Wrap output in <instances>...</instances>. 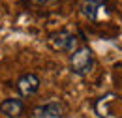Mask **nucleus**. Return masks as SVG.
I'll return each mask as SVG.
<instances>
[{
  "label": "nucleus",
  "mask_w": 122,
  "mask_h": 118,
  "mask_svg": "<svg viewBox=\"0 0 122 118\" xmlns=\"http://www.w3.org/2000/svg\"><path fill=\"white\" fill-rule=\"evenodd\" d=\"M34 2H38V4H47V2H51V0H34Z\"/></svg>",
  "instance_id": "6e6552de"
},
{
  "label": "nucleus",
  "mask_w": 122,
  "mask_h": 118,
  "mask_svg": "<svg viewBox=\"0 0 122 118\" xmlns=\"http://www.w3.org/2000/svg\"><path fill=\"white\" fill-rule=\"evenodd\" d=\"M0 111H2V114H6L10 118H17V116L23 114L25 103L21 99H17V98H8V99H4L0 103Z\"/></svg>",
  "instance_id": "0eeeda50"
},
{
  "label": "nucleus",
  "mask_w": 122,
  "mask_h": 118,
  "mask_svg": "<svg viewBox=\"0 0 122 118\" xmlns=\"http://www.w3.org/2000/svg\"><path fill=\"white\" fill-rule=\"evenodd\" d=\"M94 111L100 118H122V98L117 94H105L94 101Z\"/></svg>",
  "instance_id": "f257e3e1"
},
{
  "label": "nucleus",
  "mask_w": 122,
  "mask_h": 118,
  "mask_svg": "<svg viewBox=\"0 0 122 118\" xmlns=\"http://www.w3.org/2000/svg\"><path fill=\"white\" fill-rule=\"evenodd\" d=\"M79 10H81V15H83L85 19L98 21L102 10H105V6H103V2H100V0H83L81 6H79Z\"/></svg>",
  "instance_id": "423d86ee"
},
{
  "label": "nucleus",
  "mask_w": 122,
  "mask_h": 118,
  "mask_svg": "<svg viewBox=\"0 0 122 118\" xmlns=\"http://www.w3.org/2000/svg\"><path fill=\"white\" fill-rule=\"evenodd\" d=\"M40 77L36 73H25L17 81V90L21 92V96H32L40 90Z\"/></svg>",
  "instance_id": "39448f33"
},
{
  "label": "nucleus",
  "mask_w": 122,
  "mask_h": 118,
  "mask_svg": "<svg viewBox=\"0 0 122 118\" xmlns=\"http://www.w3.org/2000/svg\"><path fill=\"white\" fill-rule=\"evenodd\" d=\"M66 113H68V107H66L64 101L51 99V101H45V103L34 107L32 116L34 118H64Z\"/></svg>",
  "instance_id": "20e7f679"
},
{
  "label": "nucleus",
  "mask_w": 122,
  "mask_h": 118,
  "mask_svg": "<svg viewBox=\"0 0 122 118\" xmlns=\"http://www.w3.org/2000/svg\"><path fill=\"white\" fill-rule=\"evenodd\" d=\"M49 47L53 51H62V53H73L77 49V36L68 32V30H56L49 36Z\"/></svg>",
  "instance_id": "7ed1b4c3"
},
{
  "label": "nucleus",
  "mask_w": 122,
  "mask_h": 118,
  "mask_svg": "<svg viewBox=\"0 0 122 118\" xmlns=\"http://www.w3.org/2000/svg\"><path fill=\"white\" fill-rule=\"evenodd\" d=\"M94 68V54L88 47H77L75 51L70 54V69L71 73L85 77L88 75Z\"/></svg>",
  "instance_id": "f03ea898"
}]
</instances>
